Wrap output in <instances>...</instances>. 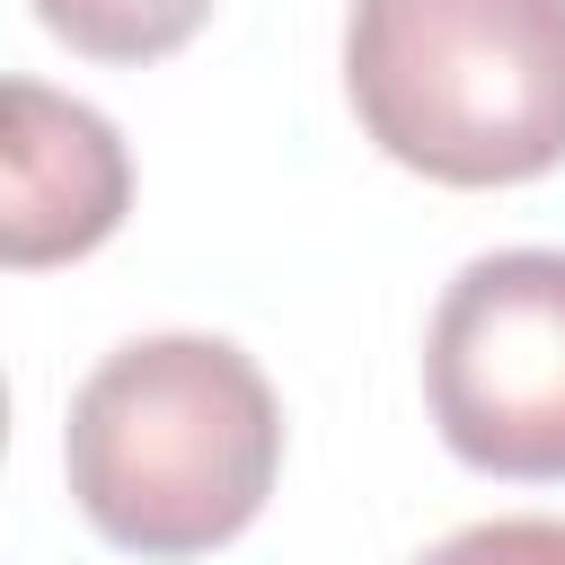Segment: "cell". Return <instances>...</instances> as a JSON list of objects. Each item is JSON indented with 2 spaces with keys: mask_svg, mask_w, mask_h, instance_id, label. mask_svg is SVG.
Instances as JSON below:
<instances>
[{
  "mask_svg": "<svg viewBox=\"0 0 565 565\" xmlns=\"http://www.w3.org/2000/svg\"><path fill=\"white\" fill-rule=\"evenodd\" d=\"M274 468L282 406L230 335H132L71 388V503L97 539L132 556L230 547L265 512Z\"/></svg>",
  "mask_w": 565,
  "mask_h": 565,
  "instance_id": "obj_1",
  "label": "cell"
},
{
  "mask_svg": "<svg viewBox=\"0 0 565 565\" xmlns=\"http://www.w3.org/2000/svg\"><path fill=\"white\" fill-rule=\"evenodd\" d=\"M344 97L433 185H530L565 168V0H353Z\"/></svg>",
  "mask_w": 565,
  "mask_h": 565,
  "instance_id": "obj_2",
  "label": "cell"
},
{
  "mask_svg": "<svg viewBox=\"0 0 565 565\" xmlns=\"http://www.w3.org/2000/svg\"><path fill=\"white\" fill-rule=\"evenodd\" d=\"M424 406L450 459L512 486L565 477V256L494 247L459 265L424 327Z\"/></svg>",
  "mask_w": 565,
  "mask_h": 565,
  "instance_id": "obj_3",
  "label": "cell"
},
{
  "mask_svg": "<svg viewBox=\"0 0 565 565\" xmlns=\"http://www.w3.org/2000/svg\"><path fill=\"white\" fill-rule=\"evenodd\" d=\"M132 203V159L115 124L44 79L0 88V265L44 274L79 265L124 230Z\"/></svg>",
  "mask_w": 565,
  "mask_h": 565,
  "instance_id": "obj_4",
  "label": "cell"
},
{
  "mask_svg": "<svg viewBox=\"0 0 565 565\" xmlns=\"http://www.w3.org/2000/svg\"><path fill=\"white\" fill-rule=\"evenodd\" d=\"M35 18L88 62H159L203 35L212 0H35Z\"/></svg>",
  "mask_w": 565,
  "mask_h": 565,
  "instance_id": "obj_5",
  "label": "cell"
},
{
  "mask_svg": "<svg viewBox=\"0 0 565 565\" xmlns=\"http://www.w3.org/2000/svg\"><path fill=\"white\" fill-rule=\"evenodd\" d=\"M415 565H565V521L547 512H512V521H468L441 547H424Z\"/></svg>",
  "mask_w": 565,
  "mask_h": 565,
  "instance_id": "obj_6",
  "label": "cell"
}]
</instances>
